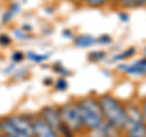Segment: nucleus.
<instances>
[{
    "label": "nucleus",
    "instance_id": "nucleus-30",
    "mask_svg": "<svg viewBox=\"0 0 146 137\" xmlns=\"http://www.w3.org/2000/svg\"><path fill=\"white\" fill-rule=\"evenodd\" d=\"M71 1L74 4H83V3H85V0H71Z\"/></svg>",
    "mask_w": 146,
    "mask_h": 137
},
{
    "label": "nucleus",
    "instance_id": "nucleus-3",
    "mask_svg": "<svg viewBox=\"0 0 146 137\" xmlns=\"http://www.w3.org/2000/svg\"><path fill=\"white\" fill-rule=\"evenodd\" d=\"M58 109H60L61 120L67 126H70L74 132H82L84 130V125L82 123L78 108L76 106V101L63 104V106L58 107Z\"/></svg>",
    "mask_w": 146,
    "mask_h": 137
},
{
    "label": "nucleus",
    "instance_id": "nucleus-6",
    "mask_svg": "<svg viewBox=\"0 0 146 137\" xmlns=\"http://www.w3.org/2000/svg\"><path fill=\"white\" fill-rule=\"evenodd\" d=\"M32 121L34 127V137H61L56 130H54L39 117V114L32 117Z\"/></svg>",
    "mask_w": 146,
    "mask_h": 137
},
{
    "label": "nucleus",
    "instance_id": "nucleus-12",
    "mask_svg": "<svg viewBox=\"0 0 146 137\" xmlns=\"http://www.w3.org/2000/svg\"><path fill=\"white\" fill-rule=\"evenodd\" d=\"M27 58L32 62H35V63H42V62H45L50 57V53H36V52H33V51H29L27 53Z\"/></svg>",
    "mask_w": 146,
    "mask_h": 137
},
{
    "label": "nucleus",
    "instance_id": "nucleus-10",
    "mask_svg": "<svg viewBox=\"0 0 146 137\" xmlns=\"http://www.w3.org/2000/svg\"><path fill=\"white\" fill-rule=\"evenodd\" d=\"M102 137H121L122 136V130H119L115 125L110 124L107 121H104L102 126L99 130H96Z\"/></svg>",
    "mask_w": 146,
    "mask_h": 137
},
{
    "label": "nucleus",
    "instance_id": "nucleus-31",
    "mask_svg": "<svg viewBox=\"0 0 146 137\" xmlns=\"http://www.w3.org/2000/svg\"><path fill=\"white\" fill-rule=\"evenodd\" d=\"M94 132H95V134H94L93 136H90V137H102L101 135H100V134H99V132H98V131H94Z\"/></svg>",
    "mask_w": 146,
    "mask_h": 137
},
{
    "label": "nucleus",
    "instance_id": "nucleus-32",
    "mask_svg": "<svg viewBox=\"0 0 146 137\" xmlns=\"http://www.w3.org/2000/svg\"><path fill=\"white\" fill-rule=\"evenodd\" d=\"M0 137H6V136H4V135L1 134V132H0Z\"/></svg>",
    "mask_w": 146,
    "mask_h": 137
},
{
    "label": "nucleus",
    "instance_id": "nucleus-21",
    "mask_svg": "<svg viewBox=\"0 0 146 137\" xmlns=\"http://www.w3.org/2000/svg\"><path fill=\"white\" fill-rule=\"evenodd\" d=\"M11 60H12V62H15V63L22 62V61L25 60V53L21 52V51H15V52H12Z\"/></svg>",
    "mask_w": 146,
    "mask_h": 137
},
{
    "label": "nucleus",
    "instance_id": "nucleus-8",
    "mask_svg": "<svg viewBox=\"0 0 146 137\" xmlns=\"http://www.w3.org/2000/svg\"><path fill=\"white\" fill-rule=\"evenodd\" d=\"M0 132L6 137H31L28 135L23 134V132L18 131L17 129H15L11 125V123L7 120L6 117L0 118Z\"/></svg>",
    "mask_w": 146,
    "mask_h": 137
},
{
    "label": "nucleus",
    "instance_id": "nucleus-16",
    "mask_svg": "<svg viewBox=\"0 0 146 137\" xmlns=\"http://www.w3.org/2000/svg\"><path fill=\"white\" fill-rule=\"evenodd\" d=\"M52 70H54L55 73H57V74H60L62 78H66V76H68V75L72 74L71 70L68 69V68H66L65 66H62L60 62L55 63V65L52 66Z\"/></svg>",
    "mask_w": 146,
    "mask_h": 137
},
{
    "label": "nucleus",
    "instance_id": "nucleus-29",
    "mask_svg": "<svg viewBox=\"0 0 146 137\" xmlns=\"http://www.w3.org/2000/svg\"><path fill=\"white\" fill-rule=\"evenodd\" d=\"M22 29H23L25 32H29V30H32V27H31V26H28V24H26V26L22 27Z\"/></svg>",
    "mask_w": 146,
    "mask_h": 137
},
{
    "label": "nucleus",
    "instance_id": "nucleus-11",
    "mask_svg": "<svg viewBox=\"0 0 146 137\" xmlns=\"http://www.w3.org/2000/svg\"><path fill=\"white\" fill-rule=\"evenodd\" d=\"M20 12V5H18V3H12L9 9L3 13L1 16V22L3 23H9V22L12 21V18L15 17L17 13Z\"/></svg>",
    "mask_w": 146,
    "mask_h": 137
},
{
    "label": "nucleus",
    "instance_id": "nucleus-24",
    "mask_svg": "<svg viewBox=\"0 0 146 137\" xmlns=\"http://www.w3.org/2000/svg\"><path fill=\"white\" fill-rule=\"evenodd\" d=\"M11 43H12V39L9 35H6V34L0 35V45H3V46H9Z\"/></svg>",
    "mask_w": 146,
    "mask_h": 137
},
{
    "label": "nucleus",
    "instance_id": "nucleus-14",
    "mask_svg": "<svg viewBox=\"0 0 146 137\" xmlns=\"http://www.w3.org/2000/svg\"><path fill=\"white\" fill-rule=\"evenodd\" d=\"M106 52L102 51V50H95V51H91L88 55V60L90 62H100V61H104L106 58Z\"/></svg>",
    "mask_w": 146,
    "mask_h": 137
},
{
    "label": "nucleus",
    "instance_id": "nucleus-34",
    "mask_svg": "<svg viewBox=\"0 0 146 137\" xmlns=\"http://www.w3.org/2000/svg\"><path fill=\"white\" fill-rule=\"evenodd\" d=\"M144 53H145V55H146V47H145V49H144Z\"/></svg>",
    "mask_w": 146,
    "mask_h": 137
},
{
    "label": "nucleus",
    "instance_id": "nucleus-18",
    "mask_svg": "<svg viewBox=\"0 0 146 137\" xmlns=\"http://www.w3.org/2000/svg\"><path fill=\"white\" fill-rule=\"evenodd\" d=\"M54 88L55 90H57V91H66L68 89V83H67V80L65 79V78H58V79L55 81V84H54Z\"/></svg>",
    "mask_w": 146,
    "mask_h": 137
},
{
    "label": "nucleus",
    "instance_id": "nucleus-26",
    "mask_svg": "<svg viewBox=\"0 0 146 137\" xmlns=\"http://www.w3.org/2000/svg\"><path fill=\"white\" fill-rule=\"evenodd\" d=\"M62 36L63 38H66V39H74V35H73V33L70 30V29H63L62 30Z\"/></svg>",
    "mask_w": 146,
    "mask_h": 137
},
{
    "label": "nucleus",
    "instance_id": "nucleus-22",
    "mask_svg": "<svg viewBox=\"0 0 146 137\" xmlns=\"http://www.w3.org/2000/svg\"><path fill=\"white\" fill-rule=\"evenodd\" d=\"M139 108H140V111H141V114H143V119H144V123H145V125H146V97H144L140 101Z\"/></svg>",
    "mask_w": 146,
    "mask_h": 137
},
{
    "label": "nucleus",
    "instance_id": "nucleus-25",
    "mask_svg": "<svg viewBox=\"0 0 146 137\" xmlns=\"http://www.w3.org/2000/svg\"><path fill=\"white\" fill-rule=\"evenodd\" d=\"M116 1L121 6H123V7H134L133 6V0H116Z\"/></svg>",
    "mask_w": 146,
    "mask_h": 137
},
{
    "label": "nucleus",
    "instance_id": "nucleus-2",
    "mask_svg": "<svg viewBox=\"0 0 146 137\" xmlns=\"http://www.w3.org/2000/svg\"><path fill=\"white\" fill-rule=\"evenodd\" d=\"M98 99L100 102L105 121L115 125L122 131L124 130L128 121L125 103H123L119 98H117L116 96L111 94L100 95Z\"/></svg>",
    "mask_w": 146,
    "mask_h": 137
},
{
    "label": "nucleus",
    "instance_id": "nucleus-13",
    "mask_svg": "<svg viewBox=\"0 0 146 137\" xmlns=\"http://www.w3.org/2000/svg\"><path fill=\"white\" fill-rule=\"evenodd\" d=\"M136 53V47L135 46H131V47H128L127 50H124L123 52L116 55L113 57V61H123V60H127V58H131Z\"/></svg>",
    "mask_w": 146,
    "mask_h": 137
},
{
    "label": "nucleus",
    "instance_id": "nucleus-7",
    "mask_svg": "<svg viewBox=\"0 0 146 137\" xmlns=\"http://www.w3.org/2000/svg\"><path fill=\"white\" fill-rule=\"evenodd\" d=\"M117 68L128 75L144 76L146 75V56L135 61L134 63H121Z\"/></svg>",
    "mask_w": 146,
    "mask_h": 137
},
{
    "label": "nucleus",
    "instance_id": "nucleus-23",
    "mask_svg": "<svg viewBox=\"0 0 146 137\" xmlns=\"http://www.w3.org/2000/svg\"><path fill=\"white\" fill-rule=\"evenodd\" d=\"M117 16H118V18H119V20L123 22V23H128V22H129V20H130L129 13L125 12V11H118V12H117Z\"/></svg>",
    "mask_w": 146,
    "mask_h": 137
},
{
    "label": "nucleus",
    "instance_id": "nucleus-15",
    "mask_svg": "<svg viewBox=\"0 0 146 137\" xmlns=\"http://www.w3.org/2000/svg\"><path fill=\"white\" fill-rule=\"evenodd\" d=\"M57 132H58V135H60L61 137H76V136H74L76 132L73 131L70 126H67L63 121L60 124V126H58Z\"/></svg>",
    "mask_w": 146,
    "mask_h": 137
},
{
    "label": "nucleus",
    "instance_id": "nucleus-28",
    "mask_svg": "<svg viewBox=\"0 0 146 137\" xmlns=\"http://www.w3.org/2000/svg\"><path fill=\"white\" fill-rule=\"evenodd\" d=\"M43 83H44L45 85H51V84H54V81H52L51 79H50L49 76H46V79H45V80H43Z\"/></svg>",
    "mask_w": 146,
    "mask_h": 137
},
{
    "label": "nucleus",
    "instance_id": "nucleus-1",
    "mask_svg": "<svg viewBox=\"0 0 146 137\" xmlns=\"http://www.w3.org/2000/svg\"><path fill=\"white\" fill-rule=\"evenodd\" d=\"M76 106L78 108L84 129L94 132L102 126L105 119L98 97L84 96V97L77 99Z\"/></svg>",
    "mask_w": 146,
    "mask_h": 137
},
{
    "label": "nucleus",
    "instance_id": "nucleus-19",
    "mask_svg": "<svg viewBox=\"0 0 146 137\" xmlns=\"http://www.w3.org/2000/svg\"><path fill=\"white\" fill-rule=\"evenodd\" d=\"M13 35L20 40H28L31 38V35L27 34V32H25L23 29H13Z\"/></svg>",
    "mask_w": 146,
    "mask_h": 137
},
{
    "label": "nucleus",
    "instance_id": "nucleus-4",
    "mask_svg": "<svg viewBox=\"0 0 146 137\" xmlns=\"http://www.w3.org/2000/svg\"><path fill=\"white\" fill-rule=\"evenodd\" d=\"M6 118L15 129L31 137H34V127H33V121H32V117L25 115V114H11V115H7Z\"/></svg>",
    "mask_w": 146,
    "mask_h": 137
},
{
    "label": "nucleus",
    "instance_id": "nucleus-33",
    "mask_svg": "<svg viewBox=\"0 0 146 137\" xmlns=\"http://www.w3.org/2000/svg\"><path fill=\"white\" fill-rule=\"evenodd\" d=\"M121 137H128V136H127V135H125V134H124V135H122V136H121Z\"/></svg>",
    "mask_w": 146,
    "mask_h": 137
},
{
    "label": "nucleus",
    "instance_id": "nucleus-20",
    "mask_svg": "<svg viewBox=\"0 0 146 137\" xmlns=\"http://www.w3.org/2000/svg\"><path fill=\"white\" fill-rule=\"evenodd\" d=\"M96 39H98V44H101V45H108V44H111L113 41L112 36L108 35V34H102Z\"/></svg>",
    "mask_w": 146,
    "mask_h": 137
},
{
    "label": "nucleus",
    "instance_id": "nucleus-27",
    "mask_svg": "<svg viewBox=\"0 0 146 137\" xmlns=\"http://www.w3.org/2000/svg\"><path fill=\"white\" fill-rule=\"evenodd\" d=\"M133 6H134V7H143V6H146V0H133Z\"/></svg>",
    "mask_w": 146,
    "mask_h": 137
},
{
    "label": "nucleus",
    "instance_id": "nucleus-9",
    "mask_svg": "<svg viewBox=\"0 0 146 137\" xmlns=\"http://www.w3.org/2000/svg\"><path fill=\"white\" fill-rule=\"evenodd\" d=\"M73 44L77 47L84 49V47H91L98 44V39L90 34H83L73 39Z\"/></svg>",
    "mask_w": 146,
    "mask_h": 137
},
{
    "label": "nucleus",
    "instance_id": "nucleus-5",
    "mask_svg": "<svg viewBox=\"0 0 146 137\" xmlns=\"http://www.w3.org/2000/svg\"><path fill=\"white\" fill-rule=\"evenodd\" d=\"M39 117L46 123L48 125H50L54 130L58 129V126L62 123L61 115H60V109L56 106H45L40 109Z\"/></svg>",
    "mask_w": 146,
    "mask_h": 137
},
{
    "label": "nucleus",
    "instance_id": "nucleus-17",
    "mask_svg": "<svg viewBox=\"0 0 146 137\" xmlns=\"http://www.w3.org/2000/svg\"><path fill=\"white\" fill-rule=\"evenodd\" d=\"M111 1V0H85V5L89 6V7H104L105 5Z\"/></svg>",
    "mask_w": 146,
    "mask_h": 137
}]
</instances>
